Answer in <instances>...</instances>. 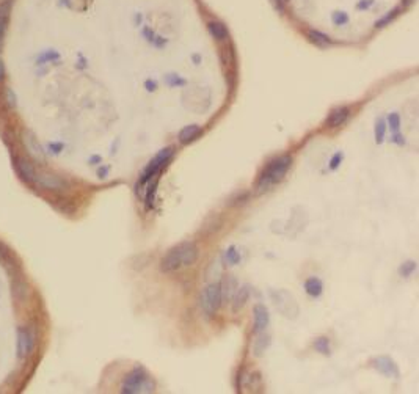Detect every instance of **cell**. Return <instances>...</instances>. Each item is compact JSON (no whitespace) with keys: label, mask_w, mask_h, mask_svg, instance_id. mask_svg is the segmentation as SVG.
<instances>
[{"label":"cell","mask_w":419,"mask_h":394,"mask_svg":"<svg viewBox=\"0 0 419 394\" xmlns=\"http://www.w3.org/2000/svg\"><path fill=\"white\" fill-rule=\"evenodd\" d=\"M198 259V247L192 240H185V242H180L176 247H173L170 252L164 256L160 263V268L162 272L170 273V272H176L182 267H188L195 264V261Z\"/></svg>","instance_id":"1"},{"label":"cell","mask_w":419,"mask_h":394,"mask_svg":"<svg viewBox=\"0 0 419 394\" xmlns=\"http://www.w3.org/2000/svg\"><path fill=\"white\" fill-rule=\"evenodd\" d=\"M291 163H292L291 156H281L278 159H273L269 165L264 168L258 182H256V189H258L259 194L264 190H267L269 187H272L273 184H278V182L286 176Z\"/></svg>","instance_id":"2"},{"label":"cell","mask_w":419,"mask_h":394,"mask_svg":"<svg viewBox=\"0 0 419 394\" xmlns=\"http://www.w3.org/2000/svg\"><path fill=\"white\" fill-rule=\"evenodd\" d=\"M156 388L154 380L146 372L145 368L137 366L132 369L124 377L121 383V393L124 394H141V393H152Z\"/></svg>","instance_id":"3"},{"label":"cell","mask_w":419,"mask_h":394,"mask_svg":"<svg viewBox=\"0 0 419 394\" xmlns=\"http://www.w3.org/2000/svg\"><path fill=\"white\" fill-rule=\"evenodd\" d=\"M171 156H173V148H165V149L159 151V154L148 163V167L145 170H143L141 176L137 182V192L141 190V187H145L148 184V181H151L152 178L159 175L160 170L165 167V163L171 159Z\"/></svg>","instance_id":"4"},{"label":"cell","mask_w":419,"mask_h":394,"mask_svg":"<svg viewBox=\"0 0 419 394\" xmlns=\"http://www.w3.org/2000/svg\"><path fill=\"white\" fill-rule=\"evenodd\" d=\"M199 305L209 317H212L222 305V284L214 283L203 289L201 297H199Z\"/></svg>","instance_id":"5"},{"label":"cell","mask_w":419,"mask_h":394,"mask_svg":"<svg viewBox=\"0 0 419 394\" xmlns=\"http://www.w3.org/2000/svg\"><path fill=\"white\" fill-rule=\"evenodd\" d=\"M35 184L44 190L52 192H63L68 189V181L57 175H52V173H36Z\"/></svg>","instance_id":"6"},{"label":"cell","mask_w":419,"mask_h":394,"mask_svg":"<svg viewBox=\"0 0 419 394\" xmlns=\"http://www.w3.org/2000/svg\"><path fill=\"white\" fill-rule=\"evenodd\" d=\"M273 297V300H275V306L278 308V311L286 316V317H291V319H294V317H297V311H294L291 310V306L292 308H299L297 303H295L294 300V297L289 294V292H286V291H278V292H273L272 294Z\"/></svg>","instance_id":"7"},{"label":"cell","mask_w":419,"mask_h":394,"mask_svg":"<svg viewBox=\"0 0 419 394\" xmlns=\"http://www.w3.org/2000/svg\"><path fill=\"white\" fill-rule=\"evenodd\" d=\"M33 344H35L33 333L28 328L21 327V328L17 330V357L21 360L27 358L33 350Z\"/></svg>","instance_id":"8"},{"label":"cell","mask_w":419,"mask_h":394,"mask_svg":"<svg viewBox=\"0 0 419 394\" xmlns=\"http://www.w3.org/2000/svg\"><path fill=\"white\" fill-rule=\"evenodd\" d=\"M14 167L19 173V176H21L25 182H30V184H35V179H36V168L33 163L21 156H16L14 157Z\"/></svg>","instance_id":"9"},{"label":"cell","mask_w":419,"mask_h":394,"mask_svg":"<svg viewBox=\"0 0 419 394\" xmlns=\"http://www.w3.org/2000/svg\"><path fill=\"white\" fill-rule=\"evenodd\" d=\"M253 316H254L253 331H254V334H259L267 328V325L270 322V314H269L267 308H265L264 305L258 303V305H254V308H253Z\"/></svg>","instance_id":"10"},{"label":"cell","mask_w":419,"mask_h":394,"mask_svg":"<svg viewBox=\"0 0 419 394\" xmlns=\"http://www.w3.org/2000/svg\"><path fill=\"white\" fill-rule=\"evenodd\" d=\"M11 3L13 0H0V52H2L3 41H5L9 13H11Z\"/></svg>","instance_id":"11"},{"label":"cell","mask_w":419,"mask_h":394,"mask_svg":"<svg viewBox=\"0 0 419 394\" xmlns=\"http://www.w3.org/2000/svg\"><path fill=\"white\" fill-rule=\"evenodd\" d=\"M374 366H375V369H378L380 372L385 374V376H388V377H399V369H397L396 363L391 358L378 357L374 361Z\"/></svg>","instance_id":"12"},{"label":"cell","mask_w":419,"mask_h":394,"mask_svg":"<svg viewBox=\"0 0 419 394\" xmlns=\"http://www.w3.org/2000/svg\"><path fill=\"white\" fill-rule=\"evenodd\" d=\"M22 140H24V145H25L27 151L30 152V156H33L36 160L44 162V152H43L41 146L38 145V140L35 138L33 133L32 132H25Z\"/></svg>","instance_id":"13"},{"label":"cell","mask_w":419,"mask_h":394,"mask_svg":"<svg viewBox=\"0 0 419 394\" xmlns=\"http://www.w3.org/2000/svg\"><path fill=\"white\" fill-rule=\"evenodd\" d=\"M349 115H350V110H349L347 107H338V109H335V110L330 113V117H328V120H327V126L331 128V129H333V128L342 126V124L347 121Z\"/></svg>","instance_id":"14"},{"label":"cell","mask_w":419,"mask_h":394,"mask_svg":"<svg viewBox=\"0 0 419 394\" xmlns=\"http://www.w3.org/2000/svg\"><path fill=\"white\" fill-rule=\"evenodd\" d=\"M248 297H250V286L248 284H243L240 289L237 287L236 295L233 299V311H239L243 308V305L248 302Z\"/></svg>","instance_id":"15"},{"label":"cell","mask_w":419,"mask_h":394,"mask_svg":"<svg viewBox=\"0 0 419 394\" xmlns=\"http://www.w3.org/2000/svg\"><path fill=\"white\" fill-rule=\"evenodd\" d=\"M199 133H201V129L196 124H190V126H185L182 131L179 132V141L182 143V145H187V143L193 141Z\"/></svg>","instance_id":"16"},{"label":"cell","mask_w":419,"mask_h":394,"mask_svg":"<svg viewBox=\"0 0 419 394\" xmlns=\"http://www.w3.org/2000/svg\"><path fill=\"white\" fill-rule=\"evenodd\" d=\"M157 184H159V175L154 176L151 181H148L146 184V195H145V204L146 209L149 210L152 206H154V199H156V190H157Z\"/></svg>","instance_id":"17"},{"label":"cell","mask_w":419,"mask_h":394,"mask_svg":"<svg viewBox=\"0 0 419 394\" xmlns=\"http://www.w3.org/2000/svg\"><path fill=\"white\" fill-rule=\"evenodd\" d=\"M304 291H306V294H309L311 297H319L323 291V284L319 278L311 276L304 281Z\"/></svg>","instance_id":"18"},{"label":"cell","mask_w":419,"mask_h":394,"mask_svg":"<svg viewBox=\"0 0 419 394\" xmlns=\"http://www.w3.org/2000/svg\"><path fill=\"white\" fill-rule=\"evenodd\" d=\"M209 32H211V35L218 41L225 40V38L228 36V30H226V27L222 22H215V21L209 22Z\"/></svg>","instance_id":"19"},{"label":"cell","mask_w":419,"mask_h":394,"mask_svg":"<svg viewBox=\"0 0 419 394\" xmlns=\"http://www.w3.org/2000/svg\"><path fill=\"white\" fill-rule=\"evenodd\" d=\"M269 345H270V338H269V336H264V334H262V336H259V338L256 339L254 347H253V349H254V355H256V357H261V355H262L265 350H267Z\"/></svg>","instance_id":"20"},{"label":"cell","mask_w":419,"mask_h":394,"mask_svg":"<svg viewBox=\"0 0 419 394\" xmlns=\"http://www.w3.org/2000/svg\"><path fill=\"white\" fill-rule=\"evenodd\" d=\"M314 349L322 355H330V339L322 336V338L314 341Z\"/></svg>","instance_id":"21"},{"label":"cell","mask_w":419,"mask_h":394,"mask_svg":"<svg viewBox=\"0 0 419 394\" xmlns=\"http://www.w3.org/2000/svg\"><path fill=\"white\" fill-rule=\"evenodd\" d=\"M225 259H226V263L230 264V265H234L239 263V252H236V247H230L228 248V252L225 253Z\"/></svg>","instance_id":"22"},{"label":"cell","mask_w":419,"mask_h":394,"mask_svg":"<svg viewBox=\"0 0 419 394\" xmlns=\"http://www.w3.org/2000/svg\"><path fill=\"white\" fill-rule=\"evenodd\" d=\"M309 38H311V41H312L314 44H317V46H327V44H330L328 36L322 35V33H319V32H311V33H309Z\"/></svg>","instance_id":"23"},{"label":"cell","mask_w":419,"mask_h":394,"mask_svg":"<svg viewBox=\"0 0 419 394\" xmlns=\"http://www.w3.org/2000/svg\"><path fill=\"white\" fill-rule=\"evenodd\" d=\"M236 286V281L233 280V278H230V280H228V283H226V289L223 291L222 289V300L225 299V300H230L231 299V295L234 294V289L233 287Z\"/></svg>","instance_id":"24"},{"label":"cell","mask_w":419,"mask_h":394,"mask_svg":"<svg viewBox=\"0 0 419 394\" xmlns=\"http://www.w3.org/2000/svg\"><path fill=\"white\" fill-rule=\"evenodd\" d=\"M415 270H416V263H413V261L402 264V267L399 268V272H401L402 276H410Z\"/></svg>","instance_id":"25"},{"label":"cell","mask_w":419,"mask_h":394,"mask_svg":"<svg viewBox=\"0 0 419 394\" xmlns=\"http://www.w3.org/2000/svg\"><path fill=\"white\" fill-rule=\"evenodd\" d=\"M5 102L9 109H14L16 107V94L13 93L11 88H6L5 90Z\"/></svg>","instance_id":"26"},{"label":"cell","mask_w":419,"mask_h":394,"mask_svg":"<svg viewBox=\"0 0 419 394\" xmlns=\"http://www.w3.org/2000/svg\"><path fill=\"white\" fill-rule=\"evenodd\" d=\"M383 133H385V124H383V121H378L377 129H375V135H377V140H378V141H382Z\"/></svg>","instance_id":"27"},{"label":"cell","mask_w":419,"mask_h":394,"mask_svg":"<svg viewBox=\"0 0 419 394\" xmlns=\"http://www.w3.org/2000/svg\"><path fill=\"white\" fill-rule=\"evenodd\" d=\"M8 261H9V256H8L6 248L0 244V263H8Z\"/></svg>","instance_id":"28"},{"label":"cell","mask_w":419,"mask_h":394,"mask_svg":"<svg viewBox=\"0 0 419 394\" xmlns=\"http://www.w3.org/2000/svg\"><path fill=\"white\" fill-rule=\"evenodd\" d=\"M389 124H391V128L394 131L399 128V117H397V115H391V117H389Z\"/></svg>","instance_id":"29"},{"label":"cell","mask_w":419,"mask_h":394,"mask_svg":"<svg viewBox=\"0 0 419 394\" xmlns=\"http://www.w3.org/2000/svg\"><path fill=\"white\" fill-rule=\"evenodd\" d=\"M5 79V63L0 60V82Z\"/></svg>","instance_id":"30"},{"label":"cell","mask_w":419,"mask_h":394,"mask_svg":"<svg viewBox=\"0 0 419 394\" xmlns=\"http://www.w3.org/2000/svg\"><path fill=\"white\" fill-rule=\"evenodd\" d=\"M278 2H281V0H278Z\"/></svg>","instance_id":"31"}]
</instances>
